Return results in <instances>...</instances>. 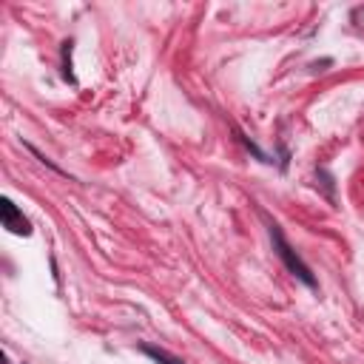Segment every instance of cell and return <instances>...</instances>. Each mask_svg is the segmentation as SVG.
<instances>
[{
	"mask_svg": "<svg viewBox=\"0 0 364 364\" xmlns=\"http://www.w3.org/2000/svg\"><path fill=\"white\" fill-rule=\"evenodd\" d=\"M0 222H3L6 230L17 233V236H28V233H31V222L23 216V210H20L11 199H3V202H0Z\"/></svg>",
	"mask_w": 364,
	"mask_h": 364,
	"instance_id": "2",
	"label": "cell"
},
{
	"mask_svg": "<svg viewBox=\"0 0 364 364\" xmlns=\"http://www.w3.org/2000/svg\"><path fill=\"white\" fill-rule=\"evenodd\" d=\"M264 222H267V233H270V242H273V250H276V256L282 259V264L299 279V282H304L307 287H316V276L310 273V267H307V262L290 247V242L284 239V233H282V228L273 222V219H267L264 216Z\"/></svg>",
	"mask_w": 364,
	"mask_h": 364,
	"instance_id": "1",
	"label": "cell"
},
{
	"mask_svg": "<svg viewBox=\"0 0 364 364\" xmlns=\"http://www.w3.org/2000/svg\"><path fill=\"white\" fill-rule=\"evenodd\" d=\"M151 361H156V364H185L179 355H173V353H168V350H162V347H154V344H142L139 347Z\"/></svg>",
	"mask_w": 364,
	"mask_h": 364,
	"instance_id": "3",
	"label": "cell"
}]
</instances>
